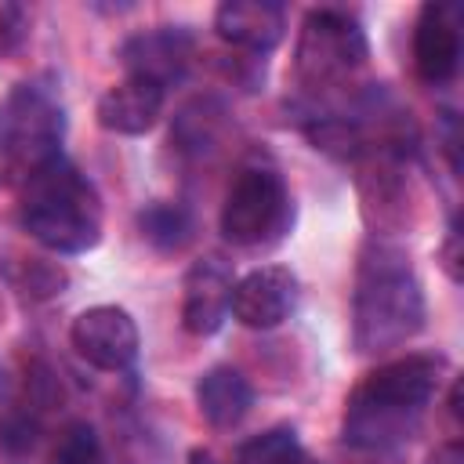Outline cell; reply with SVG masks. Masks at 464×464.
I'll use <instances>...</instances> for the list:
<instances>
[{"label": "cell", "instance_id": "1", "mask_svg": "<svg viewBox=\"0 0 464 464\" xmlns=\"http://www.w3.org/2000/svg\"><path fill=\"white\" fill-rule=\"evenodd\" d=\"M424 326V290L410 257L370 239L359 254L352 290V344L362 355L392 352L417 337Z\"/></svg>", "mask_w": 464, "mask_h": 464}, {"label": "cell", "instance_id": "2", "mask_svg": "<svg viewBox=\"0 0 464 464\" xmlns=\"http://www.w3.org/2000/svg\"><path fill=\"white\" fill-rule=\"evenodd\" d=\"M446 373V359L435 352H413L377 366L348 399L344 439L366 450H384L417 424Z\"/></svg>", "mask_w": 464, "mask_h": 464}, {"label": "cell", "instance_id": "3", "mask_svg": "<svg viewBox=\"0 0 464 464\" xmlns=\"http://www.w3.org/2000/svg\"><path fill=\"white\" fill-rule=\"evenodd\" d=\"M22 228L51 254H83L102 239V196L65 156L40 167L18 199Z\"/></svg>", "mask_w": 464, "mask_h": 464}, {"label": "cell", "instance_id": "4", "mask_svg": "<svg viewBox=\"0 0 464 464\" xmlns=\"http://www.w3.org/2000/svg\"><path fill=\"white\" fill-rule=\"evenodd\" d=\"M65 112L40 83H18L0 105V188H22L62 156Z\"/></svg>", "mask_w": 464, "mask_h": 464}, {"label": "cell", "instance_id": "5", "mask_svg": "<svg viewBox=\"0 0 464 464\" xmlns=\"http://www.w3.org/2000/svg\"><path fill=\"white\" fill-rule=\"evenodd\" d=\"M366 33L355 14L337 7H315L304 14L294 51V69L301 87L334 91L344 87L366 65Z\"/></svg>", "mask_w": 464, "mask_h": 464}, {"label": "cell", "instance_id": "6", "mask_svg": "<svg viewBox=\"0 0 464 464\" xmlns=\"http://www.w3.org/2000/svg\"><path fill=\"white\" fill-rule=\"evenodd\" d=\"M290 225V192L272 167H243L221 203V232L236 246L276 243Z\"/></svg>", "mask_w": 464, "mask_h": 464}, {"label": "cell", "instance_id": "7", "mask_svg": "<svg viewBox=\"0 0 464 464\" xmlns=\"http://www.w3.org/2000/svg\"><path fill=\"white\" fill-rule=\"evenodd\" d=\"M69 341L76 348V355L105 373H120L138 359L141 337H138V323L127 308L120 304H94L83 308L72 326H69Z\"/></svg>", "mask_w": 464, "mask_h": 464}, {"label": "cell", "instance_id": "8", "mask_svg": "<svg viewBox=\"0 0 464 464\" xmlns=\"http://www.w3.org/2000/svg\"><path fill=\"white\" fill-rule=\"evenodd\" d=\"M297 304V276L283 265H265L232 283L228 312L250 330H272L290 319Z\"/></svg>", "mask_w": 464, "mask_h": 464}, {"label": "cell", "instance_id": "9", "mask_svg": "<svg viewBox=\"0 0 464 464\" xmlns=\"http://www.w3.org/2000/svg\"><path fill=\"white\" fill-rule=\"evenodd\" d=\"M232 268L221 257H203L185 272L181 294V326L192 337H210L228 319L232 304Z\"/></svg>", "mask_w": 464, "mask_h": 464}, {"label": "cell", "instance_id": "10", "mask_svg": "<svg viewBox=\"0 0 464 464\" xmlns=\"http://www.w3.org/2000/svg\"><path fill=\"white\" fill-rule=\"evenodd\" d=\"M188 58H192V36L181 25H156V29L134 33L120 47V62H123L127 76L152 80L163 91L170 80H178L185 72Z\"/></svg>", "mask_w": 464, "mask_h": 464}, {"label": "cell", "instance_id": "11", "mask_svg": "<svg viewBox=\"0 0 464 464\" xmlns=\"http://www.w3.org/2000/svg\"><path fill=\"white\" fill-rule=\"evenodd\" d=\"M460 65V22L450 4H424L413 25V69L428 83H446Z\"/></svg>", "mask_w": 464, "mask_h": 464}, {"label": "cell", "instance_id": "12", "mask_svg": "<svg viewBox=\"0 0 464 464\" xmlns=\"http://www.w3.org/2000/svg\"><path fill=\"white\" fill-rule=\"evenodd\" d=\"M214 29L239 51L268 54L286 33V14L272 0H225L214 11Z\"/></svg>", "mask_w": 464, "mask_h": 464}, {"label": "cell", "instance_id": "13", "mask_svg": "<svg viewBox=\"0 0 464 464\" xmlns=\"http://www.w3.org/2000/svg\"><path fill=\"white\" fill-rule=\"evenodd\" d=\"M163 98L167 91L160 83L127 76L98 98V123L112 134H145L163 112Z\"/></svg>", "mask_w": 464, "mask_h": 464}, {"label": "cell", "instance_id": "14", "mask_svg": "<svg viewBox=\"0 0 464 464\" xmlns=\"http://www.w3.org/2000/svg\"><path fill=\"white\" fill-rule=\"evenodd\" d=\"M250 402H254V392H250L246 377L232 366H210L196 381V406H199L203 420L218 431L236 428L250 413Z\"/></svg>", "mask_w": 464, "mask_h": 464}, {"label": "cell", "instance_id": "15", "mask_svg": "<svg viewBox=\"0 0 464 464\" xmlns=\"http://www.w3.org/2000/svg\"><path fill=\"white\" fill-rule=\"evenodd\" d=\"M138 232L160 254H178L192 239V214L174 199H152L138 210Z\"/></svg>", "mask_w": 464, "mask_h": 464}, {"label": "cell", "instance_id": "16", "mask_svg": "<svg viewBox=\"0 0 464 464\" xmlns=\"http://www.w3.org/2000/svg\"><path fill=\"white\" fill-rule=\"evenodd\" d=\"M221 127H225V109L214 98H196L192 105H185L178 112L174 141L188 152H207L221 138Z\"/></svg>", "mask_w": 464, "mask_h": 464}, {"label": "cell", "instance_id": "17", "mask_svg": "<svg viewBox=\"0 0 464 464\" xmlns=\"http://www.w3.org/2000/svg\"><path fill=\"white\" fill-rule=\"evenodd\" d=\"M47 464H105V450H102L98 431L87 420L65 424L47 450Z\"/></svg>", "mask_w": 464, "mask_h": 464}, {"label": "cell", "instance_id": "18", "mask_svg": "<svg viewBox=\"0 0 464 464\" xmlns=\"http://www.w3.org/2000/svg\"><path fill=\"white\" fill-rule=\"evenodd\" d=\"M297 446H301V442H297V431L286 428V424H279V428H268V431L246 439V442L236 450L232 460H236V464H283Z\"/></svg>", "mask_w": 464, "mask_h": 464}, {"label": "cell", "instance_id": "19", "mask_svg": "<svg viewBox=\"0 0 464 464\" xmlns=\"http://www.w3.org/2000/svg\"><path fill=\"white\" fill-rule=\"evenodd\" d=\"M25 36V11L18 4H0V54L18 47Z\"/></svg>", "mask_w": 464, "mask_h": 464}, {"label": "cell", "instance_id": "20", "mask_svg": "<svg viewBox=\"0 0 464 464\" xmlns=\"http://www.w3.org/2000/svg\"><path fill=\"white\" fill-rule=\"evenodd\" d=\"M439 261H442L446 276H450L453 283H460V232H457V228H450L446 243L439 246Z\"/></svg>", "mask_w": 464, "mask_h": 464}, {"label": "cell", "instance_id": "21", "mask_svg": "<svg viewBox=\"0 0 464 464\" xmlns=\"http://www.w3.org/2000/svg\"><path fill=\"white\" fill-rule=\"evenodd\" d=\"M424 464H464V450L460 442H442L424 457Z\"/></svg>", "mask_w": 464, "mask_h": 464}, {"label": "cell", "instance_id": "22", "mask_svg": "<svg viewBox=\"0 0 464 464\" xmlns=\"http://www.w3.org/2000/svg\"><path fill=\"white\" fill-rule=\"evenodd\" d=\"M188 460H192V464H236V460H221L214 450H192Z\"/></svg>", "mask_w": 464, "mask_h": 464}, {"label": "cell", "instance_id": "23", "mask_svg": "<svg viewBox=\"0 0 464 464\" xmlns=\"http://www.w3.org/2000/svg\"><path fill=\"white\" fill-rule=\"evenodd\" d=\"M283 464H323V460H315V457H308V453H304V450L297 446V450H294V453H290V457H286Z\"/></svg>", "mask_w": 464, "mask_h": 464}, {"label": "cell", "instance_id": "24", "mask_svg": "<svg viewBox=\"0 0 464 464\" xmlns=\"http://www.w3.org/2000/svg\"><path fill=\"white\" fill-rule=\"evenodd\" d=\"M0 464H14V453H11L4 442H0Z\"/></svg>", "mask_w": 464, "mask_h": 464}]
</instances>
